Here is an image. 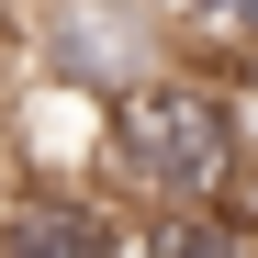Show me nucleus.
I'll use <instances>...</instances> for the list:
<instances>
[{
  "instance_id": "7ed1b4c3",
  "label": "nucleus",
  "mask_w": 258,
  "mask_h": 258,
  "mask_svg": "<svg viewBox=\"0 0 258 258\" xmlns=\"http://www.w3.org/2000/svg\"><path fill=\"white\" fill-rule=\"evenodd\" d=\"M0 247L34 258V247H90V258H135V213L112 191H79V180H12L0 191Z\"/></svg>"
},
{
  "instance_id": "f257e3e1",
  "label": "nucleus",
  "mask_w": 258,
  "mask_h": 258,
  "mask_svg": "<svg viewBox=\"0 0 258 258\" xmlns=\"http://www.w3.org/2000/svg\"><path fill=\"white\" fill-rule=\"evenodd\" d=\"M247 79L213 56H168L101 101V191L135 213H213L247 191Z\"/></svg>"
},
{
  "instance_id": "f03ea898",
  "label": "nucleus",
  "mask_w": 258,
  "mask_h": 258,
  "mask_svg": "<svg viewBox=\"0 0 258 258\" xmlns=\"http://www.w3.org/2000/svg\"><path fill=\"white\" fill-rule=\"evenodd\" d=\"M180 45H168V23H157V0H34V23H23V68L34 79H68V90H135L146 68H168Z\"/></svg>"
}]
</instances>
